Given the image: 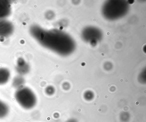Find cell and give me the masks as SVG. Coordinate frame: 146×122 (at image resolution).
Here are the masks:
<instances>
[{
  "mask_svg": "<svg viewBox=\"0 0 146 122\" xmlns=\"http://www.w3.org/2000/svg\"><path fill=\"white\" fill-rule=\"evenodd\" d=\"M15 98L18 103L26 110L35 107L37 102V98L35 93L28 87L18 89L15 92Z\"/></svg>",
  "mask_w": 146,
  "mask_h": 122,
  "instance_id": "6da1fadb",
  "label": "cell"
},
{
  "mask_svg": "<svg viewBox=\"0 0 146 122\" xmlns=\"http://www.w3.org/2000/svg\"><path fill=\"white\" fill-rule=\"evenodd\" d=\"M12 23L6 19L0 20V37L5 38L11 36L14 31Z\"/></svg>",
  "mask_w": 146,
  "mask_h": 122,
  "instance_id": "7a4b0ae2",
  "label": "cell"
},
{
  "mask_svg": "<svg viewBox=\"0 0 146 122\" xmlns=\"http://www.w3.org/2000/svg\"><path fill=\"white\" fill-rule=\"evenodd\" d=\"M11 13V5L9 1L0 0V20L5 19Z\"/></svg>",
  "mask_w": 146,
  "mask_h": 122,
  "instance_id": "3957f363",
  "label": "cell"
},
{
  "mask_svg": "<svg viewBox=\"0 0 146 122\" xmlns=\"http://www.w3.org/2000/svg\"><path fill=\"white\" fill-rule=\"evenodd\" d=\"M30 67L28 63L22 59L19 58L17 61V70L18 72L20 74H25L29 72Z\"/></svg>",
  "mask_w": 146,
  "mask_h": 122,
  "instance_id": "277c9868",
  "label": "cell"
},
{
  "mask_svg": "<svg viewBox=\"0 0 146 122\" xmlns=\"http://www.w3.org/2000/svg\"><path fill=\"white\" fill-rule=\"evenodd\" d=\"M11 77V73L7 68L0 67V85L7 83Z\"/></svg>",
  "mask_w": 146,
  "mask_h": 122,
  "instance_id": "5b68a950",
  "label": "cell"
},
{
  "mask_svg": "<svg viewBox=\"0 0 146 122\" xmlns=\"http://www.w3.org/2000/svg\"><path fill=\"white\" fill-rule=\"evenodd\" d=\"M9 110L8 105L0 100V119L6 117L9 113Z\"/></svg>",
  "mask_w": 146,
  "mask_h": 122,
  "instance_id": "8992f818",
  "label": "cell"
},
{
  "mask_svg": "<svg viewBox=\"0 0 146 122\" xmlns=\"http://www.w3.org/2000/svg\"><path fill=\"white\" fill-rule=\"evenodd\" d=\"M25 83V80L22 77H16L13 79V85L14 87L19 88L23 87L24 84Z\"/></svg>",
  "mask_w": 146,
  "mask_h": 122,
  "instance_id": "52a82bcc",
  "label": "cell"
}]
</instances>
